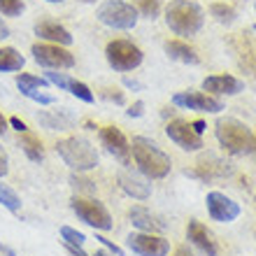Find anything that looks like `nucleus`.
I'll return each instance as SVG.
<instances>
[{"mask_svg":"<svg viewBox=\"0 0 256 256\" xmlns=\"http://www.w3.org/2000/svg\"><path fill=\"white\" fill-rule=\"evenodd\" d=\"M254 10H256V5H254Z\"/></svg>","mask_w":256,"mask_h":256,"instance_id":"09e8293b","label":"nucleus"},{"mask_svg":"<svg viewBox=\"0 0 256 256\" xmlns=\"http://www.w3.org/2000/svg\"><path fill=\"white\" fill-rule=\"evenodd\" d=\"M98 21L108 28L116 30H130L138 24V10L124 0H108L98 7Z\"/></svg>","mask_w":256,"mask_h":256,"instance_id":"423d86ee","label":"nucleus"},{"mask_svg":"<svg viewBox=\"0 0 256 256\" xmlns=\"http://www.w3.org/2000/svg\"><path fill=\"white\" fill-rule=\"evenodd\" d=\"M56 152L61 156L66 166L74 172H88L98 166V154H96V147L86 138H66L56 144Z\"/></svg>","mask_w":256,"mask_h":256,"instance_id":"20e7f679","label":"nucleus"},{"mask_svg":"<svg viewBox=\"0 0 256 256\" xmlns=\"http://www.w3.org/2000/svg\"><path fill=\"white\" fill-rule=\"evenodd\" d=\"M128 250L138 256H166L170 252V242L154 233H130L126 238Z\"/></svg>","mask_w":256,"mask_h":256,"instance_id":"1a4fd4ad","label":"nucleus"},{"mask_svg":"<svg viewBox=\"0 0 256 256\" xmlns=\"http://www.w3.org/2000/svg\"><path fill=\"white\" fill-rule=\"evenodd\" d=\"M166 133L177 147H182L184 152H200L205 144H202V138L191 128L189 122H182V119H172V122L166 126Z\"/></svg>","mask_w":256,"mask_h":256,"instance_id":"ddd939ff","label":"nucleus"},{"mask_svg":"<svg viewBox=\"0 0 256 256\" xmlns=\"http://www.w3.org/2000/svg\"><path fill=\"white\" fill-rule=\"evenodd\" d=\"M230 52L236 56L238 66L256 77V40L250 33H238L230 38Z\"/></svg>","mask_w":256,"mask_h":256,"instance_id":"9b49d317","label":"nucleus"},{"mask_svg":"<svg viewBox=\"0 0 256 256\" xmlns=\"http://www.w3.org/2000/svg\"><path fill=\"white\" fill-rule=\"evenodd\" d=\"M205 205H208V214L214 222L228 224L240 216V205L236 200H230L228 196L222 194V191H210L208 198H205Z\"/></svg>","mask_w":256,"mask_h":256,"instance_id":"9d476101","label":"nucleus"},{"mask_svg":"<svg viewBox=\"0 0 256 256\" xmlns=\"http://www.w3.org/2000/svg\"><path fill=\"white\" fill-rule=\"evenodd\" d=\"M130 152H133V158L138 163L140 172L149 180H163L172 168L170 156L163 149H158L156 142L147 140V138H133Z\"/></svg>","mask_w":256,"mask_h":256,"instance_id":"f257e3e1","label":"nucleus"},{"mask_svg":"<svg viewBox=\"0 0 256 256\" xmlns=\"http://www.w3.org/2000/svg\"><path fill=\"white\" fill-rule=\"evenodd\" d=\"M7 170H10V163H7V154H5V149L0 147V177H5Z\"/></svg>","mask_w":256,"mask_h":256,"instance_id":"e433bc0d","label":"nucleus"},{"mask_svg":"<svg viewBox=\"0 0 256 256\" xmlns=\"http://www.w3.org/2000/svg\"><path fill=\"white\" fill-rule=\"evenodd\" d=\"M70 208H72V212L80 216L82 222L88 224L96 230H112V226H114L112 224V214H110L108 208L100 200L74 196L72 200H70Z\"/></svg>","mask_w":256,"mask_h":256,"instance_id":"39448f33","label":"nucleus"},{"mask_svg":"<svg viewBox=\"0 0 256 256\" xmlns=\"http://www.w3.org/2000/svg\"><path fill=\"white\" fill-rule=\"evenodd\" d=\"M26 10L24 0H0V14L2 16H19Z\"/></svg>","mask_w":256,"mask_h":256,"instance_id":"c85d7f7f","label":"nucleus"},{"mask_svg":"<svg viewBox=\"0 0 256 256\" xmlns=\"http://www.w3.org/2000/svg\"><path fill=\"white\" fill-rule=\"evenodd\" d=\"M100 142H102V147L108 149L110 154L116 156L124 166H128V161H130V144H128L126 135H124L119 128L116 126L100 128Z\"/></svg>","mask_w":256,"mask_h":256,"instance_id":"4468645a","label":"nucleus"},{"mask_svg":"<svg viewBox=\"0 0 256 256\" xmlns=\"http://www.w3.org/2000/svg\"><path fill=\"white\" fill-rule=\"evenodd\" d=\"M44 80H47L49 84H56L58 88L68 91V94L74 96V98H80L82 102H94L96 100L94 91H91L84 82L72 80V77H70V74H66V72H47V77H44Z\"/></svg>","mask_w":256,"mask_h":256,"instance_id":"2eb2a0df","label":"nucleus"},{"mask_svg":"<svg viewBox=\"0 0 256 256\" xmlns=\"http://www.w3.org/2000/svg\"><path fill=\"white\" fill-rule=\"evenodd\" d=\"M35 35L40 40H47L49 44H58V47H70L72 44V35L68 28H63L56 21H40L35 24Z\"/></svg>","mask_w":256,"mask_h":256,"instance_id":"a211bd4d","label":"nucleus"},{"mask_svg":"<svg viewBox=\"0 0 256 256\" xmlns=\"http://www.w3.org/2000/svg\"><path fill=\"white\" fill-rule=\"evenodd\" d=\"M172 256H194V254L189 252V247H177L175 254H172Z\"/></svg>","mask_w":256,"mask_h":256,"instance_id":"79ce46f5","label":"nucleus"},{"mask_svg":"<svg viewBox=\"0 0 256 256\" xmlns=\"http://www.w3.org/2000/svg\"><path fill=\"white\" fill-rule=\"evenodd\" d=\"M135 10H140L147 19H156L158 12H161V0H138V7Z\"/></svg>","mask_w":256,"mask_h":256,"instance_id":"c756f323","label":"nucleus"},{"mask_svg":"<svg viewBox=\"0 0 256 256\" xmlns=\"http://www.w3.org/2000/svg\"><path fill=\"white\" fill-rule=\"evenodd\" d=\"M186 238H189L191 244H194V247H198V250H200L205 256H216V244H214V240H212L210 230L205 228L200 222L191 219L189 226H186Z\"/></svg>","mask_w":256,"mask_h":256,"instance_id":"aec40b11","label":"nucleus"},{"mask_svg":"<svg viewBox=\"0 0 256 256\" xmlns=\"http://www.w3.org/2000/svg\"><path fill=\"white\" fill-rule=\"evenodd\" d=\"M38 122L49 130H68L74 126V116L66 110H54V112H40Z\"/></svg>","mask_w":256,"mask_h":256,"instance_id":"412c9836","label":"nucleus"},{"mask_svg":"<svg viewBox=\"0 0 256 256\" xmlns=\"http://www.w3.org/2000/svg\"><path fill=\"white\" fill-rule=\"evenodd\" d=\"M172 102L177 108H184V110H196V112H208V114H216L224 110V102L219 98L210 94H200V91H184V94H175L172 96Z\"/></svg>","mask_w":256,"mask_h":256,"instance_id":"f8f14e48","label":"nucleus"},{"mask_svg":"<svg viewBox=\"0 0 256 256\" xmlns=\"http://www.w3.org/2000/svg\"><path fill=\"white\" fill-rule=\"evenodd\" d=\"M70 184H72L77 191H84V194H94V191H96L94 182H91V180H84V177H80V175L70 177Z\"/></svg>","mask_w":256,"mask_h":256,"instance_id":"2f4dec72","label":"nucleus"},{"mask_svg":"<svg viewBox=\"0 0 256 256\" xmlns=\"http://www.w3.org/2000/svg\"><path fill=\"white\" fill-rule=\"evenodd\" d=\"M202 10L200 5H196L191 0H172L166 7V24L175 35H184L191 38L202 28Z\"/></svg>","mask_w":256,"mask_h":256,"instance_id":"7ed1b4c3","label":"nucleus"},{"mask_svg":"<svg viewBox=\"0 0 256 256\" xmlns=\"http://www.w3.org/2000/svg\"><path fill=\"white\" fill-rule=\"evenodd\" d=\"M0 252H2V254H7V256H16L12 250H10V247H2V244H0Z\"/></svg>","mask_w":256,"mask_h":256,"instance_id":"c03bdc74","label":"nucleus"},{"mask_svg":"<svg viewBox=\"0 0 256 256\" xmlns=\"http://www.w3.org/2000/svg\"><path fill=\"white\" fill-rule=\"evenodd\" d=\"M82 2H96V0H82Z\"/></svg>","mask_w":256,"mask_h":256,"instance_id":"de8ad7c7","label":"nucleus"},{"mask_svg":"<svg viewBox=\"0 0 256 256\" xmlns=\"http://www.w3.org/2000/svg\"><path fill=\"white\" fill-rule=\"evenodd\" d=\"M166 54L172 58V61H180V63H186V66H196L200 61L196 49L186 42H180V40H168L166 42Z\"/></svg>","mask_w":256,"mask_h":256,"instance_id":"4be33fe9","label":"nucleus"},{"mask_svg":"<svg viewBox=\"0 0 256 256\" xmlns=\"http://www.w3.org/2000/svg\"><path fill=\"white\" fill-rule=\"evenodd\" d=\"M30 100L35 102H40V105H52L54 102V96H49V94H42V91H30V94H26Z\"/></svg>","mask_w":256,"mask_h":256,"instance_id":"473e14b6","label":"nucleus"},{"mask_svg":"<svg viewBox=\"0 0 256 256\" xmlns=\"http://www.w3.org/2000/svg\"><path fill=\"white\" fill-rule=\"evenodd\" d=\"M0 205L2 208H7L10 212H19L21 210V198H19V194L14 189H10L7 184H2L0 182Z\"/></svg>","mask_w":256,"mask_h":256,"instance_id":"cd10ccee","label":"nucleus"},{"mask_svg":"<svg viewBox=\"0 0 256 256\" xmlns=\"http://www.w3.org/2000/svg\"><path fill=\"white\" fill-rule=\"evenodd\" d=\"M26 66V58L14 47H0V72H16Z\"/></svg>","mask_w":256,"mask_h":256,"instance_id":"b1692460","label":"nucleus"},{"mask_svg":"<svg viewBox=\"0 0 256 256\" xmlns=\"http://www.w3.org/2000/svg\"><path fill=\"white\" fill-rule=\"evenodd\" d=\"M33 54V61L42 68H49V70H68V68L74 66V56L68 52L66 47H58V44H49V42H38L30 49Z\"/></svg>","mask_w":256,"mask_h":256,"instance_id":"6e6552de","label":"nucleus"},{"mask_svg":"<svg viewBox=\"0 0 256 256\" xmlns=\"http://www.w3.org/2000/svg\"><path fill=\"white\" fill-rule=\"evenodd\" d=\"M96 256H110L108 252H96Z\"/></svg>","mask_w":256,"mask_h":256,"instance_id":"a18cd8bd","label":"nucleus"},{"mask_svg":"<svg viewBox=\"0 0 256 256\" xmlns=\"http://www.w3.org/2000/svg\"><path fill=\"white\" fill-rule=\"evenodd\" d=\"M119 186L124 189V194H128L135 200H147L149 196H152V186L140 175L130 172V170H122L119 172Z\"/></svg>","mask_w":256,"mask_h":256,"instance_id":"6ab92c4d","label":"nucleus"},{"mask_svg":"<svg viewBox=\"0 0 256 256\" xmlns=\"http://www.w3.org/2000/svg\"><path fill=\"white\" fill-rule=\"evenodd\" d=\"M105 98H110V100H114L116 105H124V94H119V91H105Z\"/></svg>","mask_w":256,"mask_h":256,"instance_id":"4c0bfd02","label":"nucleus"},{"mask_svg":"<svg viewBox=\"0 0 256 256\" xmlns=\"http://www.w3.org/2000/svg\"><path fill=\"white\" fill-rule=\"evenodd\" d=\"M21 149L30 161H42L44 158V149H42L40 138H35L30 133H21Z\"/></svg>","mask_w":256,"mask_h":256,"instance_id":"393cba45","label":"nucleus"},{"mask_svg":"<svg viewBox=\"0 0 256 256\" xmlns=\"http://www.w3.org/2000/svg\"><path fill=\"white\" fill-rule=\"evenodd\" d=\"M10 126H12L16 133H28V126L21 122L19 116H12V119H10Z\"/></svg>","mask_w":256,"mask_h":256,"instance_id":"c9c22d12","label":"nucleus"},{"mask_svg":"<svg viewBox=\"0 0 256 256\" xmlns=\"http://www.w3.org/2000/svg\"><path fill=\"white\" fill-rule=\"evenodd\" d=\"M202 88L214 96H238L244 88V82H240L233 74H214L202 80Z\"/></svg>","mask_w":256,"mask_h":256,"instance_id":"dca6fc26","label":"nucleus"},{"mask_svg":"<svg viewBox=\"0 0 256 256\" xmlns=\"http://www.w3.org/2000/svg\"><path fill=\"white\" fill-rule=\"evenodd\" d=\"M49 82L44 80V77H38V74H30V72H21L16 74V86H19V91L24 96L30 94V91H40V88H44Z\"/></svg>","mask_w":256,"mask_h":256,"instance_id":"a878e982","label":"nucleus"},{"mask_svg":"<svg viewBox=\"0 0 256 256\" xmlns=\"http://www.w3.org/2000/svg\"><path fill=\"white\" fill-rule=\"evenodd\" d=\"M233 168L228 163L219 161L216 156H202L198 161V175L205 177V180H212V177H224V175H230Z\"/></svg>","mask_w":256,"mask_h":256,"instance_id":"5701e85b","label":"nucleus"},{"mask_svg":"<svg viewBox=\"0 0 256 256\" xmlns=\"http://www.w3.org/2000/svg\"><path fill=\"white\" fill-rule=\"evenodd\" d=\"M96 240H98V242H100V244H105V247H108V250H110V254H112V256H124L122 247H116V244L112 242V240H108V238H102V236H98V238H96Z\"/></svg>","mask_w":256,"mask_h":256,"instance_id":"72a5a7b5","label":"nucleus"},{"mask_svg":"<svg viewBox=\"0 0 256 256\" xmlns=\"http://www.w3.org/2000/svg\"><path fill=\"white\" fill-rule=\"evenodd\" d=\"M5 38H10V28L5 26V21L0 16V40H5Z\"/></svg>","mask_w":256,"mask_h":256,"instance_id":"ea45409f","label":"nucleus"},{"mask_svg":"<svg viewBox=\"0 0 256 256\" xmlns=\"http://www.w3.org/2000/svg\"><path fill=\"white\" fill-rule=\"evenodd\" d=\"M61 238H63V242H66V244H77V247H82V244L86 242L84 233L70 228V226H61Z\"/></svg>","mask_w":256,"mask_h":256,"instance_id":"7c9ffc66","label":"nucleus"},{"mask_svg":"<svg viewBox=\"0 0 256 256\" xmlns=\"http://www.w3.org/2000/svg\"><path fill=\"white\" fill-rule=\"evenodd\" d=\"M7 130V122H5V116H2V112H0V135Z\"/></svg>","mask_w":256,"mask_h":256,"instance_id":"37998d69","label":"nucleus"},{"mask_svg":"<svg viewBox=\"0 0 256 256\" xmlns=\"http://www.w3.org/2000/svg\"><path fill=\"white\" fill-rule=\"evenodd\" d=\"M126 114L130 116V119H135V116H142V114H144V102H142V100L133 102V105L126 110Z\"/></svg>","mask_w":256,"mask_h":256,"instance_id":"f704fd0d","label":"nucleus"},{"mask_svg":"<svg viewBox=\"0 0 256 256\" xmlns=\"http://www.w3.org/2000/svg\"><path fill=\"white\" fill-rule=\"evenodd\" d=\"M128 216H130V222H133L135 228H140V233H154V236H158V233H163V230L168 228V224L163 222V219H158V216H154L147 208H142V205L130 208Z\"/></svg>","mask_w":256,"mask_h":256,"instance_id":"f3484780","label":"nucleus"},{"mask_svg":"<svg viewBox=\"0 0 256 256\" xmlns=\"http://www.w3.org/2000/svg\"><path fill=\"white\" fill-rule=\"evenodd\" d=\"M66 247H68V252H70L72 256H88L86 252L82 250V247H77V244H66Z\"/></svg>","mask_w":256,"mask_h":256,"instance_id":"58836bf2","label":"nucleus"},{"mask_svg":"<svg viewBox=\"0 0 256 256\" xmlns=\"http://www.w3.org/2000/svg\"><path fill=\"white\" fill-rule=\"evenodd\" d=\"M254 140H256V138H254Z\"/></svg>","mask_w":256,"mask_h":256,"instance_id":"8fccbe9b","label":"nucleus"},{"mask_svg":"<svg viewBox=\"0 0 256 256\" xmlns=\"http://www.w3.org/2000/svg\"><path fill=\"white\" fill-rule=\"evenodd\" d=\"M214 133H216L219 144H222L228 154L244 156V154L256 152L254 133H252L242 122L233 119V116H222V119L216 122V126H214Z\"/></svg>","mask_w":256,"mask_h":256,"instance_id":"f03ea898","label":"nucleus"},{"mask_svg":"<svg viewBox=\"0 0 256 256\" xmlns=\"http://www.w3.org/2000/svg\"><path fill=\"white\" fill-rule=\"evenodd\" d=\"M191 128H194L198 135H202V130H205V122H194L191 124Z\"/></svg>","mask_w":256,"mask_h":256,"instance_id":"a19ab883","label":"nucleus"},{"mask_svg":"<svg viewBox=\"0 0 256 256\" xmlns=\"http://www.w3.org/2000/svg\"><path fill=\"white\" fill-rule=\"evenodd\" d=\"M47 2H63V0H47Z\"/></svg>","mask_w":256,"mask_h":256,"instance_id":"49530a36","label":"nucleus"},{"mask_svg":"<svg viewBox=\"0 0 256 256\" xmlns=\"http://www.w3.org/2000/svg\"><path fill=\"white\" fill-rule=\"evenodd\" d=\"M210 14H212L219 24H233V21L238 19L236 7L228 5V2H212V5H210Z\"/></svg>","mask_w":256,"mask_h":256,"instance_id":"bb28decb","label":"nucleus"},{"mask_svg":"<svg viewBox=\"0 0 256 256\" xmlns=\"http://www.w3.org/2000/svg\"><path fill=\"white\" fill-rule=\"evenodd\" d=\"M105 58H108L110 68H114L119 72H128V70H135V68L142 63L144 54L138 44L128 40H112L105 47Z\"/></svg>","mask_w":256,"mask_h":256,"instance_id":"0eeeda50","label":"nucleus"}]
</instances>
